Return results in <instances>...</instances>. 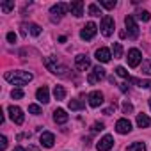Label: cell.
Masks as SVG:
<instances>
[{
    "instance_id": "e575fe53",
    "label": "cell",
    "mask_w": 151,
    "mask_h": 151,
    "mask_svg": "<svg viewBox=\"0 0 151 151\" xmlns=\"http://www.w3.org/2000/svg\"><path fill=\"white\" fill-rule=\"evenodd\" d=\"M7 149V139L2 135V137H0V151H6Z\"/></svg>"
},
{
    "instance_id": "b9f144b4",
    "label": "cell",
    "mask_w": 151,
    "mask_h": 151,
    "mask_svg": "<svg viewBox=\"0 0 151 151\" xmlns=\"http://www.w3.org/2000/svg\"><path fill=\"white\" fill-rule=\"evenodd\" d=\"M149 109H151V98H149Z\"/></svg>"
},
{
    "instance_id": "d6986e66",
    "label": "cell",
    "mask_w": 151,
    "mask_h": 151,
    "mask_svg": "<svg viewBox=\"0 0 151 151\" xmlns=\"http://www.w3.org/2000/svg\"><path fill=\"white\" fill-rule=\"evenodd\" d=\"M151 124V117L149 116H146V114H139L137 116V126L139 128H147Z\"/></svg>"
},
{
    "instance_id": "7c38bea8",
    "label": "cell",
    "mask_w": 151,
    "mask_h": 151,
    "mask_svg": "<svg viewBox=\"0 0 151 151\" xmlns=\"http://www.w3.org/2000/svg\"><path fill=\"white\" fill-rule=\"evenodd\" d=\"M116 132L121 133V135L130 133V132H132V123H130L128 119H119V121L116 123Z\"/></svg>"
},
{
    "instance_id": "f546056e",
    "label": "cell",
    "mask_w": 151,
    "mask_h": 151,
    "mask_svg": "<svg viewBox=\"0 0 151 151\" xmlns=\"http://www.w3.org/2000/svg\"><path fill=\"white\" fill-rule=\"evenodd\" d=\"M116 73L119 75L121 78H130V77H128V71H126V68H123V66H117V68H116Z\"/></svg>"
},
{
    "instance_id": "277c9868",
    "label": "cell",
    "mask_w": 151,
    "mask_h": 151,
    "mask_svg": "<svg viewBox=\"0 0 151 151\" xmlns=\"http://www.w3.org/2000/svg\"><path fill=\"white\" fill-rule=\"evenodd\" d=\"M69 9V6L68 4H62V2H59V4H55V6H52V9H50V14H52V22H59L64 14H66V11Z\"/></svg>"
},
{
    "instance_id": "484cf974",
    "label": "cell",
    "mask_w": 151,
    "mask_h": 151,
    "mask_svg": "<svg viewBox=\"0 0 151 151\" xmlns=\"http://www.w3.org/2000/svg\"><path fill=\"white\" fill-rule=\"evenodd\" d=\"M142 73L144 75H151V59H147V60L142 62Z\"/></svg>"
},
{
    "instance_id": "ac0fdd59",
    "label": "cell",
    "mask_w": 151,
    "mask_h": 151,
    "mask_svg": "<svg viewBox=\"0 0 151 151\" xmlns=\"http://www.w3.org/2000/svg\"><path fill=\"white\" fill-rule=\"evenodd\" d=\"M68 114H66V110L64 109H57L55 112H53V121L57 123V124H64V123H68Z\"/></svg>"
},
{
    "instance_id": "603a6c76",
    "label": "cell",
    "mask_w": 151,
    "mask_h": 151,
    "mask_svg": "<svg viewBox=\"0 0 151 151\" xmlns=\"http://www.w3.org/2000/svg\"><path fill=\"white\" fill-rule=\"evenodd\" d=\"M68 105H69V109H71V110H82V109L86 107V105H84V101H80V100H71Z\"/></svg>"
},
{
    "instance_id": "52a82bcc",
    "label": "cell",
    "mask_w": 151,
    "mask_h": 151,
    "mask_svg": "<svg viewBox=\"0 0 151 151\" xmlns=\"http://www.w3.org/2000/svg\"><path fill=\"white\" fill-rule=\"evenodd\" d=\"M7 112H9V117L13 119V123H16V124H23V121H25V116H23V110H22L20 107H16V105H11V107L7 109Z\"/></svg>"
},
{
    "instance_id": "83f0119b",
    "label": "cell",
    "mask_w": 151,
    "mask_h": 151,
    "mask_svg": "<svg viewBox=\"0 0 151 151\" xmlns=\"http://www.w3.org/2000/svg\"><path fill=\"white\" fill-rule=\"evenodd\" d=\"M89 14H91V16H100L101 11H100V7H98L96 4H91V6H89Z\"/></svg>"
},
{
    "instance_id": "3957f363",
    "label": "cell",
    "mask_w": 151,
    "mask_h": 151,
    "mask_svg": "<svg viewBox=\"0 0 151 151\" xmlns=\"http://www.w3.org/2000/svg\"><path fill=\"white\" fill-rule=\"evenodd\" d=\"M114 27H116V23H114V18H112V16L107 14V16L101 18V25H100V29H101V34H103L105 37H110V36H112Z\"/></svg>"
},
{
    "instance_id": "8fae6325",
    "label": "cell",
    "mask_w": 151,
    "mask_h": 151,
    "mask_svg": "<svg viewBox=\"0 0 151 151\" xmlns=\"http://www.w3.org/2000/svg\"><path fill=\"white\" fill-rule=\"evenodd\" d=\"M112 146H114V137H112V135H105V137L100 139V142L96 144V149H98V151H109Z\"/></svg>"
},
{
    "instance_id": "ffe728a7",
    "label": "cell",
    "mask_w": 151,
    "mask_h": 151,
    "mask_svg": "<svg viewBox=\"0 0 151 151\" xmlns=\"http://www.w3.org/2000/svg\"><path fill=\"white\" fill-rule=\"evenodd\" d=\"M53 96H55L57 101L64 100V98H66V89H64L62 86H55V87H53Z\"/></svg>"
},
{
    "instance_id": "d590c367",
    "label": "cell",
    "mask_w": 151,
    "mask_h": 151,
    "mask_svg": "<svg viewBox=\"0 0 151 151\" xmlns=\"http://www.w3.org/2000/svg\"><path fill=\"white\" fill-rule=\"evenodd\" d=\"M103 128H105L103 123H94V124H93V132H101Z\"/></svg>"
},
{
    "instance_id": "2e32d148",
    "label": "cell",
    "mask_w": 151,
    "mask_h": 151,
    "mask_svg": "<svg viewBox=\"0 0 151 151\" xmlns=\"http://www.w3.org/2000/svg\"><path fill=\"white\" fill-rule=\"evenodd\" d=\"M36 98H37V101H41V103H48V101H50V91H48V87H46V86L39 87V89L36 91Z\"/></svg>"
},
{
    "instance_id": "ba28073f",
    "label": "cell",
    "mask_w": 151,
    "mask_h": 151,
    "mask_svg": "<svg viewBox=\"0 0 151 151\" xmlns=\"http://www.w3.org/2000/svg\"><path fill=\"white\" fill-rule=\"evenodd\" d=\"M124 25H126V29H128V37L137 39V37H139V27H137V23H135V18H133V16H126V18H124Z\"/></svg>"
},
{
    "instance_id": "e0dca14e",
    "label": "cell",
    "mask_w": 151,
    "mask_h": 151,
    "mask_svg": "<svg viewBox=\"0 0 151 151\" xmlns=\"http://www.w3.org/2000/svg\"><path fill=\"white\" fill-rule=\"evenodd\" d=\"M94 55H96L98 62H109V60H110V57H112V53H110V50H109V48H98Z\"/></svg>"
},
{
    "instance_id": "836d02e7",
    "label": "cell",
    "mask_w": 151,
    "mask_h": 151,
    "mask_svg": "<svg viewBox=\"0 0 151 151\" xmlns=\"http://www.w3.org/2000/svg\"><path fill=\"white\" fill-rule=\"evenodd\" d=\"M11 96H13L14 100H22V98H23V91H22V89H13Z\"/></svg>"
},
{
    "instance_id": "4dcf8cb0",
    "label": "cell",
    "mask_w": 151,
    "mask_h": 151,
    "mask_svg": "<svg viewBox=\"0 0 151 151\" xmlns=\"http://www.w3.org/2000/svg\"><path fill=\"white\" fill-rule=\"evenodd\" d=\"M137 18L142 20V22H147V20L151 18V14H149V11H139V13H137Z\"/></svg>"
},
{
    "instance_id": "ab89813d",
    "label": "cell",
    "mask_w": 151,
    "mask_h": 151,
    "mask_svg": "<svg viewBox=\"0 0 151 151\" xmlns=\"http://www.w3.org/2000/svg\"><path fill=\"white\" fill-rule=\"evenodd\" d=\"M27 151H39V147H36V146H29Z\"/></svg>"
},
{
    "instance_id": "60d3db41",
    "label": "cell",
    "mask_w": 151,
    "mask_h": 151,
    "mask_svg": "<svg viewBox=\"0 0 151 151\" xmlns=\"http://www.w3.org/2000/svg\"><path fill=\"white\" fill-rule=\"evenodd\" d=\"M13 151H25V149H23V147H20V146H18V147H14V149H13Z\"/></svg>"
},
{
    "instance_id": "9a60e30c",
    "label": "cell",
    "mask_w": 151,
    "mask_h": 151,
    "mask_svg": "<svg viewBox=\"0 0 151 151\" xmlns=\"http://www.w3.org/2000/svg\"><path fill=\"white\" fill-rule=\"evenodd\" d=\"M39 142H41L43 147H52V146L55 144V137H53V133H50V132H43L41 137H39Z\"/></svg>"
},
{
    "instance_id": "9c48e42d",
    "label": "cell",
    "mask_w": 151,
    "mask_h": 151,
    "mask_svg": "<svg viewBox=\"0 0 151 151\" xmlns=\"http://www.w3.org/2000/svg\"><path fill=\"white\" fill-rule=\"evenodd\" d=\"M128 66L130 68H137L139 64H140V60H142V53L137 50V48H132L130 52H128Z\"/></svg>"
},
{
    "instance_id": "1f68e13d",
    "label": "cell",
    "mask_w": 151,
    "mask_h": 151,
    "mask_svg": "<svg viewBox=\"0 0 151 151\" xmlns=\"http://www.w3.org/2000/svg\"><path fill=\"white\" fill-rule=\"evenodd\" d=\"M123 112H124V114L133 112V105H132L130 101H123Z\"/></svg>"
},
{
    "instance_id": "74e56055",
    "label": "cell",
    "mask_w": 151,
    "mask_h": 151,
    "mask_svg": "<svg viewBox=\"0 0 151 151\" xmlns=\"http://www.w3.org/2000/svg\"><path fill=\"white\" fill-rule=\"evenodd\" d=\"M112 110H114V109H112V107H109V109H105V110H103V114H105V116H110V114H112Z\"/></svg>"
},
{
    "instance_id": "4316f807",
    "label": "cell",
    "mask_w": 151,
    "mask_h": 151,
    "mask_svg": "<svg viewBox=\"0 0 151 151\" xmlns=\"http://www.w3.org/2000/svg\"><path fill=\"white\" fill-rule=\"evenodd\" d=\"M0 9H2L4 13H9L11 9H14V2H2L0 4Z\"/></svg>"
},
{
    "instance_id": "4fadbf2b",
    "label": "cell",
    "mask_w": 151,
    "mask_h": 151,
    "mask_svg": "<svg viewBox=\"0 0 151 151\" xmlns=\"http://www.w3.org/2000/svg\"><path fill=\"white\" fill-rule=\"evenodd\" d=\"M69 11H71L73 16L80 18L84 14V2H82V0H75V2H71L69 4Z\"/></svg>"
},
{
    "instance_id": "5b68a950",
    "label": "cell",
    "mask_w": 151,
    "mask_h": 151,
    "mask_svg": "<svg viewBox=\"0 0 151 151\" xmlns=\"http://www.w3.org/2000/svg\"><path fill=\"white\" fill-rule=\"evenodd\" d=\"M107 77V73H105V69L103 68H100V66H96V68H93V71H91V75L87 77V82L91 84V86H94V84H98L100 80H103Z\"/></svg>"
},
{
    "instance_id": "5bb4252c",
    "label": "cell",
    "mask_w": 151,
    "mask_h": 151,
    "mask_svg": "<svg viewBox=\"0 0 151 151\" xmlns=\"http://www.w3.org/2000/svg\"><path fill=\"white\" fill-rule=\"evenodd\" d=\"M87 100H89V105H91V107H100V105L103 103V93H101V91H93V93L87 96Z\"/></svg>"
},
{
    "instance_id": "6da1fadb",
    "label": "cell",
    "mask_w": 151,
    "mask_h": 151,
    "mask_svg": "<svg viewBox=\"0 0 151 151\" xmlns=\"http://www.w3.org/2000/svg\"><path fill=\"white\" fill-rule=\"evenodd\" d=\"M4 78H6L9 84H13V86H25V84H29V82L34 78V75H32L30 71H22V69H18V71H6Z\"/></svg>"
},
{
    "instance_id": "8992f818",
    "label": "cell",
    "mask_w": 151,
    "mask_h": 151,
    "mask_svg": "<svg viewBox=\"0 0 151 151\" xmlns=\"http://www.w3.org/2000/svg\"><path fill=\"white\" fill-rule=\"evenodd\" d=\"M96 32H98V27H96V23L89 22V23H86V27L80 30V37H82L84 41H89V39H93V37L96 36Z\"/></svg>"
},
{
    "instance_id": "f1b7e54d",
    "label": "cell",
    "mask_w": 151,
    "mask_h": 151,
    "mask_svg": "<svg viewBox=\"0 0 151 151\" xmlns=\"http://www.w3.org/2000/svg\"><path fill=\"white\" fill-rule=\"evenodd\" d=\"M29 30H30L32 36H39V34H41V27L36 25V23H30V25H29Z\"/></svg>"
},
{
    "instance_id": "7a4b0ae2",
    "label": "cell",
    "mask_w": 151,
    "mask_h": 151,
    "mask_svg": "<svg viewBox=\"0 0 151 151\" xmlns=\"http://www.w3.org/2000/svg\"><path fill=\"white\" fill-rule=\"evenodd\" d=\"M43 64L48 71H52L53 75H59V77H68V68L62 66L55 57H45L43 59Z\"/></svg>"
},
{
    "instance_id": "30bf717a",
    "label": "cell",
    "mask_w": 151,
    "mask_h": 151,
    "mask_svg": "<svg viewBox=\"0 0 151 151\" xmlns=\"http://www.w3.org/2000/svg\"><path fill=\"white\" fill-rule=\"evenodd\" d=\"M75 66H77V69H80V71H86V69H89L91 68V60H89V57L87 55H77L75 57Z\"/></svg>"
},
{
    "instance_id": "f35d334b",
    "label": "cell",
    "mask_w": 151,
    "mask_h": 151,
    "mask_svg": "<svg viewBox=\"0 0 151 151\" xmlns=\"http://www.w3.org/2000/svg\"><path fill=\"white\" fill-rule=\"evenodd\" d=\"M119 89H121L123 93H126V91H128V86H126V84H121V86H119Z\"/></svg>"
},
{
    "instance_id": "44dd1931",
    "label": "cell",
    "mask_w": 151,
    "mask_h": 151,
    "mask_svg": "<svg viewBox=\"0 0 151 151\" xmlns=\"http://www.w3.org/2000/svg\"><path fill=\"white\" fill-rule=\"evenodd\" d=\"M112 52H114V59H121L123 57V45L121 43H114L112 45Z\"/></svg>"
},
{
    "instance_id": "8d00e7d4",
    "label": "cell",
    "mask_w": 151,
    "mask_h": 151,
    "mask_svg": "<svg viewBox=\"0 0 151 151\" xmlns=\"http://www.w3.org/2000/svg\"><path fill=\"white\" fill-rule=\"evenodd\" d=\"M7 41H9V43H16V34H14V32H9V34H7Z\"/></svg>"
},
{
    "instance_id": "cb8c5ba5",
    "label": "cell",
    "mask_w": 151,
    "mask_h": 151,
    "mask_svg": "<svg viewBox=\"0 0 151 151\" xmlns=\"http://www.w3.org/2000/svg\"><path fill=\"white\" fill-rule=\"evenodd\" d=\"M130 80L142 89H151V80H139V78H130Z\"/></svg>"
},
{
    "instance_id": "7402d4cb",
    "label": "cell",
    "mask_w": 151,
    "mask_h": 151,
    "mask_svg": "<svg viewBox=\"0 0 151 151\" xmlns=\"http://www.w3.org/2000/svg\"><path fill=\"white\" fill-rule=\"evenodd\" d=\"M126 151H146V144L144 142H133L126 147Z\"/></svg>"
},
{
    "instance_id": "d6a6232c",
    "label": "cell",
    "mask_w": 151,
    "mask_h": 151,
    "mask_svg": "<svg viewBox=\"0 0 151 151\" xmlns=\"http://www.w3.org/2000/svg\"><path fill=\"white\" fill-rule=\"evenodd\" d=\"M29 112L34 114V116H39L41 114V107L39 105H29Z\"/></svg>"
},
{
    "instance_id": "d4e9b609",
    "label": "cell",
    "mask_w": 151,
    "mask_h": 151,
    "mask_svg": "<svg viewBox=\"0 0 151 151\" xmlns=\"http://www.w3.org/2000/svg\"><path fill=\"white\" fill-rule=\"evenodd\" d=\"M100 6H103L105 9H114L116 7V0H100Z\"/></svg>"
}]
</instances>
